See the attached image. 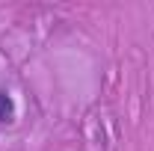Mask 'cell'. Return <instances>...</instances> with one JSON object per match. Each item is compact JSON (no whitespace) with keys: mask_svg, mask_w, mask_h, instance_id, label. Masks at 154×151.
<instances>
[{"mask_svg":"<svg viewBox=\"0 0 154 151\" xmlns=\"http://www.w3.org/2000/svg\"><path fill=\"white\" fill-rule=\"evenodd\" d=\"M15 122V101L6 89H0V125H12Z\"/></svg>","mask_w":154,"mask_h":151,"instance_id":"obj_1","label":"cell"}]
</instances>
